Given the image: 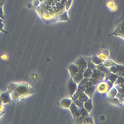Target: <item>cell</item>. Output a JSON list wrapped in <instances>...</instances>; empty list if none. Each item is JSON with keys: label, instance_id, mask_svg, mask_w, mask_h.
I'll use <instances>...</instances> for the list:
<instances>
[{"label": "cell", "instance_id": "5b68a950", "mask_svg": "<svg viewBox=\"0 0 124 124\" xmlns=\"http://www.w3.org/2000/svg\"><path fill=\"white\" fill-rule=\"evenodd\" d=\"M0 97L2 101V104H5L10 102L12 101L10 95L8 92L5 93H2L0 94Z\"/></svg>", "mask_w": 124, "mask_h": 124}, {"label": "cell", "instance_id": "52a82bcc", "mask_svg": "<svg viewBox=\"0 0 124 124\" xmlns=\"http://www.w3.org/2000/svg\"><path fill=\"white\" fill-rule=\"evenodd\" d=\"M96 67L99 69L100 71L103 72L105 74H108L110 72V70L107 67V66H105L103 64H100L99 65H97Z\"/></svg>", "mask_w": 124, "mask_h": 124}, {"label": "cell", "instance_id": "9c48e42d", "mask_svg": "<svg viewBox=\"0 0 124 124\" xmlns=\"http://www.w3.org/2000/svg\"><path fill=\"white\" fill-rule=\"evenodd\" d=\"M86 59H87V60H86V62H87V65L88 68H89L92 70H93V68H95V66L94 65V63L92 62L91 58H86Z\"/></svg>", "mask_w": 124, "mask_h": 124}, {"label": "cell", "instance_id": "7c38bea8", "mask_svg": "<svg viewBox=\"0 0 124 124\" xmlns=\"http://www.w3.org/2000/svg\"></svg>", "mask_w": 124, "mask_h": 124}, {"label": "cell", "instance_id": "8992f818", "mask_svg": "<svg viewBox=\"0 0 124 124\" xmlns=\"http://www.w3.org/2000/svg\"><path fill=\"white\" fill-rule=\"evenodd\" d=\"M73 81L76 84H78L83 78V75L82 73H78L75 75L73 78Z\"/></svg>", "mask_w": 124, "mask_h": 124}, {"label": "cell", "instance_id": "ba28073f", "mask_svg": "<svg viewBox=\"0 0 124 124\" xmlns=\"http://www.w3.org/2000/svg\"><path fill=\"white\" fill-rule=\"evenodd\" d=\"M94 87V85H93L91 87H89L86 88L84 90V92L85 93L87 94V95H88V96H90L91 95H92L93 93Z\"/></svg>", "mask_w": 124, "mask_h": 124}, {"label": "cell", "instance_id": "277c9868", "mask_svg": "<svg viewBox=\"0 0 124 124\" xmlns=\"http://www.w3.org/2000/svg\"><path fill=\"white\" fill-rule=\"evenodd\" d=\"M105 76V74L98 69L93 70V73L90 78L100 79Z\"/></svg>", "mask_w": 124, "mask_h": 124}, {"label": "cell", "instance_id": "3957f363", "mask_svg": "<svg viewBox=\"0 0 124 124\" xmlns=\"http://www.w3.org/2000/svg\"><path fill=\"white\" fill-rule=\"evenodd\" d=\"M74 64L76 65L77 66L81 67L84 69H86L87 68V62L83 58H80L77 60L75 62Z\"/></svg>", "mask_w": 124, "mask_h": 124}, {"label": "cell", "instance_id": "6da1fadb", "mask_svg": "<svg viewBox=\"0 0 124 124\" xmlns=\"http://www.w3.org/2000/svg\"><path fill=\"white\" fill-rule=\"evenodd\" d=\"M8 89L11 99L14 101L27 97L32 93L31 89L26 83H12L8 86Z\"/></svg>", "mask_w": 124, "mask_h": 124}, {"label": "cell", "instance_id": "30bf717a", "mask_svg": "<svg viewBox=\"0 0 124 124\" xmlns=\"http://www.w3.org/2000/svg\"><path fill=\"white\" fill-rule=\"evenodd\" d=\"M91 61L94 64H100L102 63V61L98 58L97 56H93L91 58Z\"/></svg>", "mask_w": 124, "mask_h": 124}, {"label": "cell", "instance_id": "7a4b0ae2", "mask_svg": "<svg viewBox=\"0 0 124 124\" xmlns=\"http://www.w3.org/2000/svg\"><path fill=\"white\" fill-rule=\"evenodd\" d=\"M69 71L70 72V75L72 78H73L75 75L78 73H82L83 74L84 70L85 69L82 68L81 67L77 66L75 64H73L69 67Z\"/></svg>", "mask_w": 124, "mask_h": 124}, {"label": "cell", "instance_id": "8fae6325", "mask_svg": "<svg viewBox=\"0 0 124 124\" xmlns=\"http://www.w3.org/2000/svg\"><path fill=\"white\" fill-rule=\"evenodd\" d=\"M2 26H3V25H2V24H0V30L2 31H3V32H5V31H3L2 30Z\"/></svg>", "mask_w": 124, "mask_h": 124}]
</instances>
